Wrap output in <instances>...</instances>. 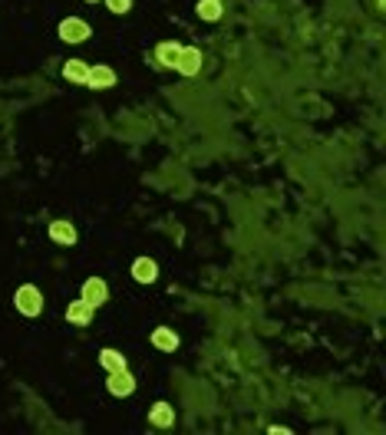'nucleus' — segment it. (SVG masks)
I'll return each instance as SVG.
<instances>
[{
    "label": "nucleus",
    "mask_w": 386,
    "mask_h": 435,
    "mask_svg": "<svg viewBox=\"0 0 386 435\" xmlns=\"http://www.w3.org/2000/svg\"><path fill=\"white\" fill-rule=\"evenodd\" d=\"M152 343H155V349H162V353H175V347H178V333L169 330V326H155V330H152Z\"/></svg>",
    "instance_id": "1a4fd4ad"
},
{
    "label": "nucleus",
    "mask_w": 386,
    "mask_h": 435,
    "mask_svg": "<svg viewBox=\"0 0 386 435\" xmlns=\"http://www.w3.org/2000/svg\"><path fill=\"white\" fill-rule=\"evenodd\" d=\"M86 3H96V0H86Z\"/></svg>",
    "instance_id": "f3484780"
},
{
    "label": "nucleus",
    "mask_w": 386,
    "mask_h": 435,
    "mask_svg": "<svg viewBox=\"0 0 386 435\" xmlns=\"http://www.w3.org/2000/svg\"><path fill=\"white\" fill-rule=\"evenodd\" d=\"M199 17L201 20H218V17H222V0H201Z\"/></svg>",
    "instance_id": "2eb2a0df"
},
{
    "label": "nucleus",
    "mask_w": 386,
    "mask_h": 435,
    "mask_svg": "<svg viewBox=\"0 0 386 435\" xmlns=\"http://www.w3.org/2000/svg\"><path fill=\"white\" fill-rule=\"evenodd\" d=\"M100 366L106 373H116V370H125V356L119 349H102L100 353Z\"/></svg>",
    "instance_id": "4468645a"
},
{
    "label": "nucleus",
    "mask_w": 386,
    "mask_h": 435,
    "mask_svg": "<svg viewBox=\"0 0 386 435\" xmlns=\"http://www.w3.org/2000/svg\"><path fill=\"white\" fill-rule=\"evenodd\" d=\"M63 76L70 79V83H83L86 86V76H89V66L83 60H70L66 66H63Z\"/></svg>",
    "instance_id": "ddd939ff"
},
{
    "label": "nucleus",
    "mask_w": 386,
    "mask_h": 435,
    "mask_svg": "<svg viewBox=\"0 0 386 435\" xmlns=\"http://www.w3.org/2000/svg\"><path fill=\"white\" fill-rule=\"evenodd\" d=\"M132 277H136L139 284H152L159 277V264L152 261V258H136L132 261Z\"/></svg>",
    "instance_id": "6e6552de"
},
{
    "label": "nucleus",
    "mask_w": 386,
    "mask_h": 435,
    "mask_svg": "<svg viewBox=\"0 0 386 435\" xmlns=\"http://www.w3.org/2000/svg\"><path fill=\"white\" fill-rule=\"evenodd\" d=\"M86 86L89 89H109V86H116V70H109V66H89Z\"/></svg>",
    "instance_id": "0eeeda50"
},
{
    "label": "nucleus",
    "mask_w": 386,
    "mask_h": 435,
    "mask_svg": "<svg viewBox=\"0 0 386 435\" xmlns=\"http://www.w3.org/2000/svg\"><path fill=\"white\" fill-rule=\"evenodd\" d=\"M106 7H109L112 13H129L132 10V0H106Z\"/></svg>",
    "instance_id": "dca6fc26"
},
{
    "label": "nucleus",
    "mask_w": 386,
    "mask_h": 435,
    "mask_svg": "<svg viewBox=\"0 0 386 435\" xmlns=\"http://www.w3.org/2000/svg\"><path fill=\"white\" fill-rule=\"evenodd\" d=\"M50 237L56 244H76V228L70 221H53L50 224Z\"/></svg>",
    "instance_id": "f8f14e48"
},
{
    "label": "nucleus",
    "mask_w": 386,
    "mask_h": 435,
    "mask_svg": "<svg viewBox=\"0 0 386 435\" xmlns=\"http://www.w3.org/2000/svg\"><path fill=\"white\" fill-rule=\"evenodd\" d=\"M93 317H96V310H93V307H89V303H86L83 297L73 300V303L66 307V320H70L73 326H86L89 320H93Z\"/></svg>",
    "instance_id": "423d86ee"
},
{
    "label": "nucleus",
    "mask_w": 386,
    "mask_h": 435,
    "mask_svg": "<svg viewBox=\"0 0 386 435\" xmlns=\"http://www.w3.org/2000/svg\"><path fill=\"white\" fill-rule=\"evenodd\" d=\"M83 300H86L93 310L102 307V303L109 300V287H106V280H102V277H86V280H83Z\"/></svg>",
    "instance_id": "20e7f679"
},
{
    "label": "nucleus",
    "mask_w": 386,
    "mask_h": 435,
    "mask_svg": "<svg viewBox=\"0 0 386 435\" xmlns=\"http://www.w3.org/2000/svg\"><path fill=\"white\" fill-rule=\"evenodd\" d=\"M175 70L182 76H195L201 70V50H195V47H182V53H178V63H175Z\"/></svg>",
    "instance_id": "39448f33"
},
{
    "label": "nucleus",
    "mask_w": 386,
    "mask_h": 435,
    "mask_svg": "<svg viewBox=\"0 0 386 435\" xmlns=\"http://www.w3.org/2000/svg\"><path fill=\"white\" fill-rule=\"evenodd\" d=\"M149 422L155 425V429H169V425L175 422V409L169 402H155L149 409Z\"/></svg>",
    "instance_id": "9d476101"
},
{
    "label": "nucleus",
    "mask_w": 386,
    "mask_h": 435,
    "mask_svg": "<svg viewBox=\"0 0 386 435\" xmlns=\"http://www.w3.org/2000/svg\"><path fill=\"white\" fill-rule=\"evenodd\" d=\"M106 389H109V396L116 399H125L136 393V376L129 373V370H116V373H109V379H106Z\"/></svg>",
    "instance_id": "7ed1b4c3"
},
{
    "label": "nucleus",
    "mask_w": 386,
    "mask_h": 435,
    "mask_svg": "<svg viewBox=\"0 0 386 435\" xmlns=\"http://www.w3.org/2000/svg\"><path fill=\"white\" fill-rule=\"evenodd\" d=\"M178 53H182V47H178V43H172V40H165V43H159V47H155V60H159V66H169V70H175Z\"/></svg>",
    "instance_id": "9b49d317"
},
{
    "label": "nucleus",
    "mask_w": 386,
    "mask_h": 435,
    "mask_svg": "<svg viewBox=\"0 0 386 435\" xmlns=\"http://www.w3.org/2000/svg\"><path fill=\"white\" fill-rule=\"evenodd\" d=\"M93 37V26L86 20H79V17H66L60 24V40L63 43H86Z\"/></svg>",
    "instance_id": "f03ea898"
},
{
    "label": "nucleus",
    "mask_w": 386,
    "mask_h": 435,
    "mask_svg": "<svg viewBox=\"0 0 386 435\" xmlns=\"http://www.w3.org/2000/svg\"><path fill=\"white\" fill-rule=\"evenodd\" d=\"M13 303H17V310L24 313V317H40L43 313V290L33 284H24L13 294Z\"/></svg>",
    "instance_id": "f257e3e1"
}]
</instances>
